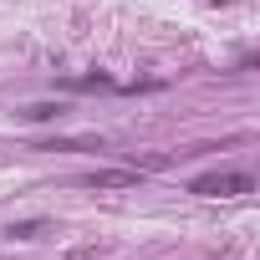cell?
I'll list each match as a JSON object with an SVG mask.
<instances>
[{
  "instance_id": "cell-1",
  "label": "cell",
  "mask_w": 260,
  "mask_h": 260,
  "mask_svg": "<svg viewBox=\"0 0 260 260\" xmlns=\"http://www.w3.org/2000/svg\"><path fill=\"white\" fill-rule=\"evenodd\" d=\"M250 189H255L250 174H204L189 184V194H199V199H224V194H250Z\"/></svg>"
},
{
  "instance_id": "cell-2",
  "label": "cell",
  "mask_w": 260,
  "mask_h": 260,
  "mask_svg": "<svg viewBox=\"0 0 260 260\" xmlns=\"http://www.w3.org/2000/svg\"><path fill=\"white\" fill-rule=\"evenodd\" d=\"M82 184L87 189H133L138 174L133 169H97V174H82Z\"/></svg>"
},
{
  "instance_id": "cell-3",
  "label": "cell",
  "mask_w": 260,
  "mask_h": 260,
  "mask_svg": "<svg viewBox=\"0 0 260 260\" xmlns=\"http://www.w3.org/2000/svg\"><path fill=\"white\" fill-rule=\"evenodd\" d=\"M61 112H67L61 102H36V107H26L21 117H26V122H51V117H61Z\"/></svg>"
},
{
  "instance_id": "cell-4",
  "label": "cell",
  "mask_w": 260,
  "mask_h": 260,
  "mask_svg": "<svg viewBox=\"0 0 260 260\" xmlns=\"http://www.w3.org/2000/svg\"><path fill=\"white\" fill-rule=\"evenodd\" d=\"M11 235L16 240H36L41 235V219H21V224H11Z\"/></svg>"
}]
</instances>
